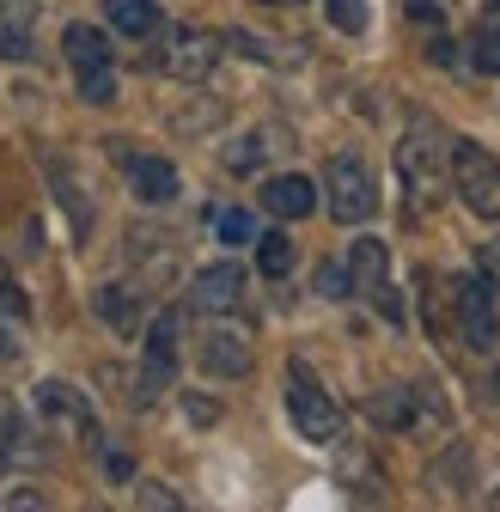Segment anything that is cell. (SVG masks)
Segmentation results:
<instances>
[{
  "label": "cell",
  "instance_id": "obj_1",
  "mask_svg": "<svg viewBox=\"0 0 500 512\" xmlns=\"http://www.w3.org/2000/svg\"><path fill=\"white\" fill-rule=\"evenodd\" d=\"M397 171H403V189H409V208H427V202H440V183L452 171V141H446V128L440 122H409V135L397 147Z\"/></svg>",
  "mask_w": 500,
  "mask_h": 512
},
{
  "label": "cell",
  "instance_id": "obj_2",
  "mask_svg": "<svg viewBox=\"0 0 500 512\" xmlns=\"http://www.w3.org/2000/svg\"><path fill=\"white\" fill-rule=\"evenodd\" d=\"M287 415H293L299 439H311V445H336L342 439V409H336V397L324 391V384L311 378L305 360L287 366Z\"/></svg>",
  "mask_w": 500,
  "mask_h": 512
},
{
  "label": "cell",
  "instance_id": "obj_3",
  "mask_svg": "<svg viewBox=\"0 0 500 512\" xmlns=\"http://www.w3.org/2000/svg\"><path fill=\"white\" fill-rule=\"evenodd\" d=\"M452 189L476 220H500V159L476 141H452Z\"/></svg>",
  "mask_w": 500,
  "mask_h": 512
},
{
  "label": "cell",
  "instance_id": "obj_4",
  "mask_svg": "<svg viewBox=\"0 0 500 512\" xmlns=\"http://www.w3.org/2000/svg\"><path fill=\"white\" fill-rule=\"evenodd\" d=\"M324 196H330V214L342 226H360V220L379 214V183H372L366 159H354V153H336L324 165Z\"/></svg>",
  "mask_w": 500,
  "mask_h": 512
},
{
  "label": "cell",
  "instance_id": "obj_5",
  "mask_svg": "<svg viewBox=\"0 0 500 512\" xmlns=\"http://www.w3.org/2000/svg\"><path fill=\"white\" fill-rule=\"evenodd\" d=\"M61 49H68V68L80 74V98L86 104H110L116 80H110V37L98 25H68L61 31Z\"/></svg>",
  "mask_w": 500,
  "mask_h": 512
},
{
  "label": "cell",
  "instance_id": "obj_6",
  "mask_svg": "<svg viewBox=\"0 0 500 512\" xmlns=\"http://www.w3.org/2000/svg\"><path fill=\"white\" fill-rule=\"evenodd\" d=\"M348 293L372 299L391 324H403V299L391 293V250H385V238H354V250H348Z\"/></svg>",
  "mask_w": 500,
  "mask_h": 512
},
{
  "label": "cell",
  "instance_id": "obj_7",
  "mask_svg": "<svg viewBox=\"0 0 500 512\" xmlns=\"http://www.w3.org/2000/svg\"><path fill=\"white\" fill-rule=\"evenodd\" d=\"M452 311H458V336H464V348L488 354V348L500 342V317H494V287H488L482 275H470V281H458V287H452Z\"/></svg>",
  "mask_w": 500,
  "mask_h": 512
},
{
  "label": "cell",
  "instance_id": "obj_8",
  "mask_svg": "<svg viewBox=\"0 0 500 512\" xmlns=\"http://www.w3.org/2000/svg\"><path fill=\"white\" fill-rule=\"evenodd\" d=\"M110 147V159L129 171V183H135V196L147 202V208H165L171 196H177V171H171V159H159V153H135V141H104Z\"/></svg>",
  "mask_w": 500,
  "mask_h": 512
},
{
  "label": "cell",
  "instance_id": "obj_9",
  "mask_svg": "<svg viewBox=\"0 0 500 512\" xmlns=\"http://www.w3.org/2000/svg\"><path fill=\"white\" fill-rule=\"evenodd\" d=\"M37 409H43L55 427H68V433L86 445V452H98V445H104V439H98V415H92V403L74 391V384L43 378V384H37Z\"/></svg>",
  "mask_w": 500,
  "mask_h": 512
},
{
  "label": "cell",
  "instance_id": "obj_10",
  "mask_svg": "<svg viewBox=\"0 0 500 512\" xmlns=\"http://www.w3.org/2000/svg\"><path fill=\"white\" fill-rule=\"evenodd\" d=\"M171 372H177V311H159L147 330V366L135 384V403H153L159 391H171Z\"/></svg>",
  "mask_w": 500,
  "mask_h": 512
},
{
  "label": "cell",
  "instance_id": "obj_11",
  "mask_svg": "<svg viewBox=\"0 0 500 512\" xmlns=\"http://www.w3.org/2000/svg\"><path fill=\"white\" fill-rule=\"evenodd\" d=\"M214 61H220V37L214 31H196V25L171 31V49H165V74L171 80H208Z\"/></svg>",
  "mask_w": 500,
  "mask_h": 512
},
{
  "label": "cell",
  "instance_id": "obj_12",
  "mask_svg": "<svg viewBox=\"0 0 500 512\" xmlns=\"http://www.w3.org/2000/svg\"><path fill=\"white\" fill-rule=\"evenodd\" d=\"M202 366L214 378H244L250 366H257V354H250V330L244 324H214L202 336Z\"/></svg>",
  "mask_w": 500,
  "mask_h": 512
},
{
  "label": "cell",
  "instance_id": "obj_13",
  "mask_svg": "<svg viewBox=\"0 0 500 512\" xmlns=\"http://www.w3.org/2000/svg\"><path fill=\"white\" fill-rule=\"evenodd\" d=\"M238 299H244V269L238 263H208L190 281V305L196 311H238Z\"/></svg>",
  "mask_w": 500,
  "mask_h": 512
},
{
  "label": "cell",
  "instance_id": "obj_14",
  "mask_svg": "<svg viewBox=\"0 0 500 512\" xmlns=\"http://www.w3.org/2000/svg\"><path fill=\"white\" fill-rule=\"evenodd\" d=\"M263 202H269V214H281V220H305L311 208H318V183H311V177H269Z\"/></svg>",
  "mask_w": 500,
  "mask_h": 512
},
{
  "label": "cell",
  "instance_id": "obj_15",
  "mask_svg": "<svg viewBox=\"0 0 500 512\" xmlns=\"http://www.w3.org/2000/svg\"><path fill=\"white\" fill-rule=\"evenodd\" d=\"M104 19H110V31L135 37V43L165 31V19H159V7H153V0H104Z\"/></svg>",
  "mask_w": 500,
  "mask_h": 512
},
{
  "label": "cell",
  "instance_id": "obj_16",
  "mask_svg": "<svg viewBox=\"0 0 500 512\" xmlns=\"http://www.w3.org/2000/svg\"><path fill=\"white\" fill-rule=\"evenodd\" d=\"M98 317H104V324L116 330V336H135L141 330V293L135 287H98Z\"/></svg>",
  "mask_w": 500,
  "mask_h": 512
},
{
  "label": "cell",
  "instance_id": "obj_17",
  "mask_svg": "<svg viewBox=\"0 0 500 512\" xmlns=\"http://www.w3.org/2000/svg\"><path fill=\"white\" fill-rule=\"evenodd\" d=\"M415 409H421V391H409V384H391V391L366 397V415L379 427H415Z\"/></svg>",
  "mask_w": 500,
  "mask_h": 512
},
{
  "label": "cell",
  "instance_id": "obj_18",
  "mask_svg": "<svg viewBox=\"0 0 500 512\" xmlns=\"http://www.w3.org/2000/svg\"><path fill=\"white\" fill-rule=\"evenodd\" d=\"M19 458H25V415H19V403L0 397V476H7Z\"/></svg>",
  "mask_w": 500,
  "mask_h": 512
},
{
  "label": "cell",
  "instance_id": "obj_19",
  "mask_svg": "<svg viewBox=\"0 0 500 512\" xmlns=\"http://www.w3.org/2000/svg\"><path fill=\"white\" fill-rule=\"evenodd\" d=\"M0 55H7V61H25L31 55V7L0 13Z\"/></svg>",
  "mask_w": 500,
  "mask_h": 512
},
{
  "label": "cell",
  "instance_id": "obj_20",
  "mask_svg": "<svg viewBox=\"0 0 500 512\" xmlns=\"http://www.w3.org/2000/svg\"><path fill=\"white\" fill-rule=\"evenodd\" d=\"M257 269H263L269 281H281V275L293 269V238H287V232H263V238H257Z\"/></svg>",
  "mask_w": 500,
  "mask_h": 512
},
{
  "label": "cell",
  "instance_id": "obj_21",
  "mask_svg": "<svg viewBox=\"0 0 500 512\" xmlns=\"http://www.w3.org/2000/svg\"><path fill=\"white\" fill-rule=\"evenodd\" d=\"M324 13H330V25H336V31H348V37H360V31H366V19H372L366 0H324Z\"/></svg>",
  "mask_w": 500,
  "mask_h": 512
},
{
  "label": "cell",
  "instance_id": "obj_22",
  "mask_svg": "<svg viewBox=\"0 0 500 512\" xmlns=\"http://www.w3.org/2000/svg\"><path fill=\"white\" fill-rule=\"evenodd\" d=\"M214 232H220V244H257V220H250L244 208L214 214Z\"/></svg>",
  "mask_w": 500,
  "mask_h": 512
},
{
  "label": "cell",
  "instance_id": "obj_23",
  "mask_svg": "<svg viewBox=\"0 0 500 512\" xmlns=\"http://www.w3.org/2000/svg\"><path fill=\"white\" fill-rule=\"evenodd\" d=\"M470 61H476L482 74H500V25L476 31V43H470Z\"/></svg>",
  "mask_w": 500,
  "mask_h": 512
},
{
  "label": "cell",
  "instance_id": "obj_24",
  "mask_svg": "<svg viewBox=\"0 0 500 512\" xmlns=\"http://www.w3.org/2000/svg\"><path fill=\"white\" fill-rule=\"evenodd\" d=\"M263 135H269V128H263ZM263 135H244V141H232V147H226V165H232V171H250V165H257L263 153H275V147H263Z\"/></svg>",
  "mask_w": 500,
  "mask_h": 512
},
{
  "label": "cell",
  "instance_id": "obj_25",
  "mask_svg": "<svg viewBox=\"0 0 500 512\" xmlns=\"http://www.w3.org/2000/svg\"><path fill=\"white\" fill-rule=\"evenodd\" d=\"M0 317H25V293H19V281H13L7 263H0Z\"/></svg>",
  "mask_w": 500,
  "mask_h": 512
},
{
  "label": "cell",
  "instance_id": "obj_26",
  "mask_svg": "<svg viewBox=\"0 0 500 512\" xmlns=\"http://www.w3.org/2000/svg\"><path fill=\"white\" fill-rule=\"evenodd\" d=\"M476 275H482V281L500 293V238H488V244L476 250Z\"/></svg>",
  "mask_w": 500,
  "mask_h": 512
},
{
  "label": "cell",
  "instance_id": "obj_27",
  "mask_svg": "<svg viewBox=\"0 0 500 512\" xmlns=\"http://www.w3.org/2000/svg\"><path fill=\"white\" fill-rule=\"evenodd\" d=\"M318 293H324V299H348V269L324 263V269H318Z\"/></svg>",
  "mask_w": 500,
  "mask_h": 512
},
{
  "label": "cell",
  "instance_id": "obj_28",
  "mask_svg": "<svg viewBox=\"0 0 500 512\" xmlns=\"http://www.w3.org/2000/svg\"><path fill=\"white\" fill-rule=\"evenodd\" d=\"M135 500H141V506H159V512H165V506H183L165 482H141V494H135Z\"/></svg>",
  "mask_w": 500,
  "mask_h": 512
},
{
  "label": "cell",
  "instance_id": "obj_29",
  "mask_svg": "<svg viewBox=\"0 0 500 512\" xmlns=\"http://www.w3.org/2000/svg\"><path fill=\"white\" fill-rule=\"evenodd\" d=\"M7 354H13V342H7V330H0V360H7Z\"/></svg>",
  "mask_w": 500,
  "mask_h": 512
},
{
  "label": "cell",
  "instance_id": "obj_30",
  "mask_svg": "<svg viewBox=\"0 0 500 512\" xmlns=\"http://www.w3.org/2000/svg\"><path fill=\"white\" fill-rule=\"evenodd\" d=\"M263 7H293V0H263Z\"/></svg>",
  "mask_w": 500,
  "mask_h": 512
},
{
  "label": "cell",
  "instance_id": "obj_31",
  "mask_svg": "<svg viewBox=\"0 0 500 512\" xmlns=\"http://www.w3.org/2000/svg\"><path fill=\"white\" fill-rule=\"evenodd\" d=\"M494 403H500V372H494Z\"/></svg>",
  "mask_w": 500,
  "mask_h": 512
}]
</instances>
